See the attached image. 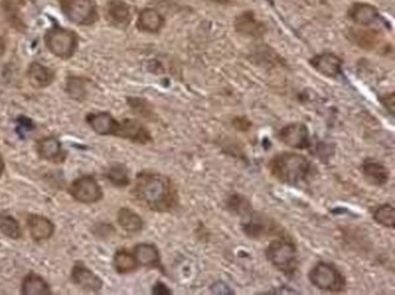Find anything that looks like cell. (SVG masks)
Returning <instances> with one entry per match:
<instances>
[{"mask_svg":"<svg viewBox=\"0 0 395 295\" xmlns=\"http://www.w3.org/2000/svg\"><path fill=\"white\" fill-rule=\"evenodd\" d=\"M362 172L365 180L373 186H385L391 177L389 170L373 159H366L362 163Z\"/></svg>","mask_w":395,"mask_h":295,"instance_id":"603a6c76","label":"cell"},{"mask_svg":"<svg viewBox=\"0 0 395 295\" xmlns=\"http://www.w3.org/2000/svg\"><path fill=\"white\" fill-rule=\"evenodd\" d=\"M206 1H210V3H215V4L228 5L231 3V0H206Z\"/></svg>","mask_w":395,"mask_h":295,"instance_id":"d590c367","label":"cell"},{"mask_svg":"<svg viewBox=\"0 0 395 295\" xmlns=\"http://www.w3.org/2000/svg\"><path fill=\"white\" fill-rule=\"evenodd\" d=\"M5 170V162L4 159H3V156H1V153H0V177L3 175V173Z\"/></svg>","mask_w":395,"mask_h":295,"instance_id":"8d00e7d4","label":"cell"},{"mask_svg":"<svg viewBox=\"0 0 395 295\" xmlns=\"http://www.w3.org/2000/svg\"><path fill=\"white\" fill-rule=\"evenodd\" d=\"M5 53V42L4 39L0 37V56H3Z\"/></svg>","mask_w":395,"mask_h":295,"instance_id":"74e56055","label":"cell"},{"mask_svg":"<svg viewBox=\"0 0 395 295\" xmlns=\"http://www.w3.org/2000/svg\"><path fill=\"white\" fill-rule=\"evenodd\" d=\"M112 264H114V271L119 275L132 273V272L137 271L140 267L134 253H130L127 249H118L114 253Z\"/></svg>","mask_w":395,"mask_h":295,"instance_id":"d4e9b609","label":"cell"},{"mask_svg":"<svg viewBox=\"0 0 395 295\" xmlns=\"http://www.w3.org/2000/svg\"><path fill=\"white\" fill-rule=\"evenodd\" d=\"M36 148L39 157L49 162L62 163L66 159V152L62 148V143L55 136L40 138Z\"/></svg>","mask_w":395,"mask_h":295,"instance_id":"ffe728a7","label":"cell"},{"mask_svg":"<svg viewBox=\"0 0 395 295\" xmlns=\"http://www.w3.org/2000/svg\"><path fill=\"white\" fill-rule=\"evenodd\" d=\"M225 207L230 213L240 215V216H247L253 210L251 202L245 196L240 195V193H233L229 196L228 200L225 202Z\"/></svg>","mask_w":395,"mask_h":295,"instance_id":"4316f807","label":"cell"},{"mask_svg":"<svg viewBox=\"0 0 395 295\" xmlns=\"http://www.w3.org/2000/svg\"><path fill=\"white\" fill-rule=\"evenodd\" d=\"M248 219L242 224L243 234L251 239H262V238L279 236L282 237V229L275 220L263 213L251 212L247 215Z\"/></svg>","mask_w":395,"mask_h":295,"instance_id":"52a82bcc","label":"cell"},{"mask_svg":"<svg viewBox=\"0 0 395 295\" xmlns=\"http://www.w3.org/2000/svg\"><path fill=\"white\" fill-rule=\"evenodd\" d=\"M27 78L31 86L37 89L48 88L55 81V72L39 62H32L27 70Z\"/></svg>","mask_w":395,"mask_h":295,"instance_id":"7402d4cb","label":"cell"},{"mask_svg":"<svg viewBox=\"0 0 395 295\" xmlns=\"http://www.w3.org/2000/svg\"><path fill=\"white\" fill-rule=\"evenodd\" d=\"M106 177L116 187H127L130 185L129 170L124 164L117 163L111 166L110 169L106 173Z\"/></svg>","mask_w":395,"mask_h":295,"instance_id":"f546056e","label":"cell"},{"mask_svg":"<svg viewBox=\"0 0 395 295\" xmlns=\"http://www.w3.org/2000/svg\"><path fill=\"white\" fill-rule=\"evenodd\" d=\"M27 229L34 242H42L53 237L55 225L43 215L29 214L26 219Z\"/></svg>","mask_w":395,"mask_h":295,"instance_id":"e0dca14e","label":"cell"},{"mask_svg":"<svg viewBox=\"0 0 395 295\" xmlns=\"http://www.w3.org/2000/svg\"><path fill=\"white\" fill-rule=\"evenodd\" d=\"M86 123L91 130L101 136H116L119 130V122L109 112L89 113L86 117Z\"/></svg>","mask_w":395,"mask_h":295,"instance_id":"5bb4252c","label":"cell"},{"mask_svg":"<svg viewBox=\"0 0 395 295\" xmlns=\"http://www.w3.org/2000/svg\"><path fill=\"white\" fill-rule=\"evenodd\" d=\"M119 226L128 234H139L144 229V220L141 216L129 208H122L117 213Z\"/></svg>","mask_w":395,"mask_h":295,"instance_id":"484cf974","label":"cell"},{"mask_svg":"<svg viewBox=\"0 0 395 295\" xmlns=\"http://www.w3.org/2000/svg\"><path fill=\"white\" fill-rule=\"evenodd\" d=\"M0 232L4 234L5 237L11 239H19L22 237V230L19 221L8 213H0Z\"/></svg>","mask_w":395,"mask_h":295,"instance_id":"f1b7e54d","label":"cell"},{"mask_svg":"<svg viewBox=\"0 0 395 295\" xmlns=\"http://www.w3.org/2000/svg\"><path fill=\"white\" fill-rule=\"evenodd\" d=\"M70 193L75 200L83 205H94L102 200L104 192L93 175H83L72 182Z\"/></svg>","mask_w":395,"mask_h":295,"instance_id":"ba28073f","label":"cell"},{"mask_svg":"<svg viewBox=\"0 0 395 295\" xmlns=\"http://www.w3.org/2000/svg\"><path fill=\"white\" fill-rule=\"evenodd\" d=\"M265 257L272 266L282 272L285 276L292 277L298 270V250L290 241H272L265 249Z\"/></svg>","mask_w":395,"mask_h":295,"instance_id":"3957f363","label":"cell"},{"mask_svg":"<svg viewBox=\"0 0 395 295\" xmlns=\"http://www.w3.org/2000/svg\"><path fill=\"white\" fill-rule=\"evenodd\" d=\"M44 43L54 56L62 60H68L75 56L79 39L76 32L55 24L47 31L44 35Z\"/></svg>","mask_w":395,"mask_h":295,"instance_id":"277c9868","label":"cell"},{"mask_svg":"<svg viewBox=\"0 0 395 295\" xmlns=\"http://www.w3.org/2000/svg\"><path fill=\"white\" fill-rule=\"evenodd\" d=\"M348 39L357 47L364 50H373L378 48L382 43V34L375 29H348Z\"/></svg>","mask_w":395,"mask_h":295,"instance_id":"ac0fdd59","label":"cell"},{"mask_svg":"<svg viewBox=\"0 0 395 295\" xmlns=\"http://www.w3.org/2000/svg\"><path fill=\"white\" fill-rule=\"evenodd\" d=\"M86 83L88 79L83 77H68L66 81V91L75 100L83 101L86 97Z\"/></svg>","mask_w":395,"mask_h":295,"instance_id":"4dcf8cb0","label":"cell"},{"mask_svg":"<svg viewBox=\"0 0 395 295\" xmlns=\"http://www.w3.org/2000/svg\"><path fill=\"white\" fill-rule=\"evenodd\" d=\"M133 253L140 266L157 269L164 273L161 254H160V250L155 244H153V243H139L134 248Z\"/></svg>","mask_w":395,"mask_h":295,"instance_id":"d6986e66","label":"cell"},{"mask_svg":"<svg viewBox=\"0 0 395 295\" xmlns=\"http://www.w3.org/2000/svg\"><path fill=\"white\" fill-rule=\"evenodd\" d=\"M348 17L360 27H370L383 21L376 6L369 3H354L348 10Z\"/></svg>","mask_w":395,"mask_h":295,"instance_id":"9a60e30c","label":"cell"},{"mask_svg":"<svg viewBox=\"0 0 395 295\" xmlns=\"http://www.w3.org/2000/svg\"><path fill=\"white\" fill-rule=\"evenodd\" d=\"M308 278L315 288L327 293H342L347 287V281L342 272L330 262H318L310 270Z\"/></svg>","mask_w":395,"mask_h":295,"instance_id":"5b68a950","label":"cell"},{"mask_svg":"<svg viewBox=\"0 0 395 295\" xmlns=\"http://www.w3.org/2000/svg\"><path fill=\"white\" fill-rule=\"evenodd\" d=\"M233 27L238 34L243 37L261 39L267 33V26L257 19L252 10L243 11L233 21Z\"/></svg>","mask_w":395,"mask_h":295,"instance_id":"30bf717a","label":"cell"},{"mask_svg":"<svg viewBox=\"0 0 395 295\" xmlns=\"http://www.w3.org/2000/svg\"><path fill=\"white\" fill-rule=\"evenodd\" d=\"M166 19L158 10L145 8L138 15L137 29L145 33H158L164 27Z\"/></svg>","mask_w":395,"mask_h":295,"instance_id":"44dd1931","label":"cell"},{"mask_svg":"<svg viewBox=\"0 0 395 295\" xmlns=\"http://www.w3.org/2000/svg\"><path fill=\"white\" fill-rule=\"evenodd\" d=\"M71 280L83 291L91 292V293H99L104 287V282L100 277L95 275L91 269H88L81 262H76L72 267Z\"/></svg>","mask_w":395,"mask_h":295,"instance_id":"7c38bea8","label":"cell"},{"mask_svg":"<svg viewBox=\"0 0 395 295\" xmlns=\"http://www.w3.org/2000/svg\"><path fill=\"white\" fill-rule=\"evenodd\" d=\"M277 136L286 146L295 150H307L311 146V135L304 123L287 124L280 129Z\"/></svg>","mask_w":395,"mask_h":295,"instance_id":"9c48e42d","label":"cell"},{"mask_svg":"<svg viewBox=\"0 0 395 295\" xmlns=\"http://www.w3.org/2000/svg\"><path fill=\"white\" fill-rule=\"evenodd\" d=\"M153 294L156 295H169L171 294V291L162 282H157L153 288Z\"/></svg>","mask_w":395,"mask_h":295,"instance_id":"e575fe53","label":"cell"},{"mask_svg":"<svg viewBox=\"0 0 395 295\" xmlns=\"http://www.w3.org/2000/svg\"><path fill=\"white\" fill-rule=\"evenodd\" d=\"M132 195L140 205L157 213H168L179 205V195L171 177L153 172L139 173Z\"/></svg>","mask_w":395,"mask_h":295,"instance_id":"6da1fadb","label":"cell"},{"mask_svg":"<svg viewBox=\"0 0 395 295\" xmlns=\"http://www.w3.org/2000/svg\"><path fill=\"white\" fill-rule=\"evenodd\" d=\"M119 130L117 138H125L139 145H148L153 143V135L148 129L138 119L127 118L119 122Z\"/></svg>","mask_w":395,"mask_h":295,"instance_id":"8fae6325","label":"cell"},{"mask_svg":"<svg viewBox=\"0 0 395 295\" xmlns=\"http://www.w3.org/2000/svg\"><path fill=\"white\" fill-rule=\"evenodd\" d=\"M233 128L238 130V131H248L249 129L252 128V122L247 118V117H235L233 119Z\"/></svg>","mask_w":395,"mask_h":295,"instance_id":"d6a6232c","label":"cell"},{"mask_svg":"<svg viewBox=\"0 0 395 295\" xmlns=\"http://www.w3.org/2000/svg\"><path fill=\"white\" fill-rule=\"evenodd\" d=\"M127 104L130 107V110L133 111L134 115H139L141 118L148 119V120L156 119L153 106L143 97L129 96V97H127Z\"/></svg>","mask_w":395,"mask_h":295,"instance_id":"83f0119b","label":"cell"},{"mask_svg":"<svg viewBox=\"0 0 395 295\" xmlns=\"http://www.w3.org/2000/svg\"><path fill=\"white\" fill-rule=\"evenodd\" d=\"M380 101H381L383 107H386V110L388 111L392 115H394V93H391V94H388V95L382 96V97H380Z\"/></svg>","mask_w":395,"mask_h":295,"instance_id":"836d02e7","label":"cell"},{"mask_svg":"<svg viewBox=\"0 0 395 295\" xmlns=\"http://www.w3.org/2000/svg\"><path fill=\"white\" fill-rule=\"evenodd\" d=\"M272 177L288 186L303 184L311 173V163L308 158L293 152L277 154L269 162Z\"/></svg>","mask_w":395,"mask_h":295,"instance_id":"7a4b0ae2","label":"cell"},{"mask_svg":"<svg viewBox=\"0 0 395 295\" xmlns=\"http://www.w3.org/2000/svg\"><path fill=\"white\" fill-rule=\"evenodd\" d=\"M62 14L72 24L91 26L99 19V9L95 0H59Z\"/></svg>","mask_w":395,"mask_h":295,"instance_id":"8992f818","label":"cell"},{"mask_svg":"<svg viewBox=\"0 0 395 295\" xmlns=\"http://www.w3.org/2000/svg\"><path fill=\"white\" fill-rule=\"evenodd\" d=\"M373 220L377 224L385 226L387 229H394L395 210L393 205L389 203L382 205L373 212Z\"/></svg>","mask_w":395,"mask_h":295,"instance_id":"1f68e13d","label":"cell"},{"mask_svg":"<svg viewBox=\"0 0 395 295\" xmlns=\"http://www.w3.org/2000/svg\"><path fill=\"white\" fill-rule=\"evenodd\" d=\"M21 293L24 295H50L52 288L43 277L39 276L36 272H29L22 281Z\"/></svg>","mask_w":395,"mask_h":295,"instance_id":"cb8c5ba5","label":"cell"},{"mask_svg":"<svg viewBox=\"0 0 395 295\" xmlns=\"http://www.w3.org/2000/svg\"><path fill=\"white\" fill-rule=\"evenodd\" d=\"M106 17L116 29H125L132 22V8L123 0H110L106 5Z\"/></svg>","mask_w":395,"mask_h":295,"instance_id":"2e32d148","label":"cell"},{"mask_svg":"<svg viewBox=\"0 0 395 295\" xmlns=\"http://www.w3.org/2000/svg\"><path fill=\"white\" fill-rule=\"evenodd\" d=\"M310 66L321 76L339 78L342 74L343 61L336 54L323 53L309 60Z\"/></svg>","mask_w":395,"mask_h":295,"instance_id":"4fadbf2b","label":"cell"}]
</instances>
